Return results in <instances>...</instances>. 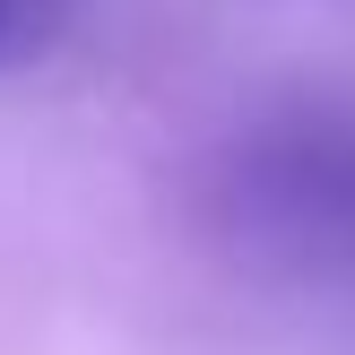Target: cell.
<instances>
[{"label": "cell", "instance_id": "cell-1", "mask_svg": "<svg viewBox=\"0 0 355 355\" xmlns=\"http://www.w3.org/2000/svg\"><path fill=\"white\" fill-rule=\"evenodd\" d=\"M225 208L252 243L304 260H355V113L252 121L225 156Z\"/></svg>", "mask_w": 355, "mask_h": 355}, {"label": "cell", "instance_id": "cell-2", "mask_svg": "<svg viewBox=\"0 0 355 355\" xmlns=\"http://www.w3.org/2000/svg\"><path fill=\"white\" fill-rule=\"evenodd\" d=\"M61 0H0V69H26L35 52L61 44Z\"/></svg>", "mask_w": 355, "mask_h": 355}]
</instances>
